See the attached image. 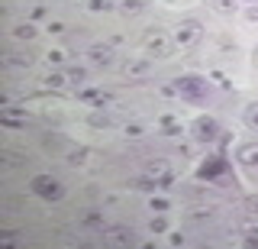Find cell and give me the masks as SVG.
Wrapping results in <instances>:
<instances>
[{
    "instance_id": "1",
    "label": "cell",
    "mask_w": 258,
    "mask_h": 249,
    "mask_svg": "<svg viewBox=\"0 0 258 249\" xmlns=\"http://www.w3.org/2000/svg\"><path fill=\"white\" fill-rule=\"evenodd\" d=\"M200 39H204V23L200 20H181L174 26V45H181V49H194Z\"/></svg>"
},
{
    "instance_id": "2",
    "label": "cell",
    "mask_w": 258,
    "mask_h": 249,
    "mask_svg": "<svg viewBox=\"0 0 258 249\" xmlns=\"http://www.w3.org/2000/svg\"><path fill=\"white\" fill-rule=\"evenodd\" d=\"M174 91L181 94V97H187V101H204L207 97V81L197 78V75H184V78L174 81Z\"/></svg>"
},
{
    "instance_id": "3",
    "label": "cell",
    "mask_w": 258,
    "mask_h": 249,
    "mask_svg": "<svg viewBox=\"0 0 258 249\" xmlns=\"http://www.w3.org/2000/svg\"><path fill=\"white\" fill-rule=\"evenodd\" d=\"M32 191L45 201H61V194H64L61 181L52 178V175H36V178H32Z\"/></svg>"
},
{
    "instance_id": "4",
    "label": "cell",
    "mask_w": 258,
    "mask_h": 249,
    "mask_svg": "<svg viewBox=\"0 0 258 249\" xmlns=\"http://www.w3.org/2000/svg\"><path fill=\"white\" fill-rule=\"evenodd\" d=\"M142 45H145V52L155 55V59H165V55L171 52V42H168V36L161 33V29H152V33H145Z\"/></svg>"
},
{
    "instance_id": "5",
    "label": "cell",
    "mask_w": 258,
    "mask_h": 249,
    "mask_svg": "<svg viewBox=\"0 0 258 249\" xmlns=\"http://www.w3.org/2000/svg\"><path fill=\"white\" fill-rule=\"evenodd\" d=\"M190 133H194V139H197V142H213L216 136H220V123H216L213 117H200L197 123H194Z\"/></svg>"
},
{
    "instance_id": "6",
    "label": "cell",
    "mask_w": 258,
    "mask_h": 249,
    "mask_svg": "<svg viewBox=\"0 0 258 249\" xmlns=\"http://www.w3.org/2000/svg\"><path fill=\"white\" fill-rule=\"evenodd\" d=\"M103 243H110V246H133L136 233L129 227H110V230H103Z\"/></svg>"
},
{
    "instance_id": "7",
    "label": "cell",
    "mask_w": 258,
    "mask_h": 249,
    "mask_svg": "<svg viewBox=\"0 0 258 249\" xmlns=\"http://www.w3.org/2000/svg\"><path fill=\"white\" fill-rule=\"evenodd\" d=\"M87 55H91V62H94L97 68H110L113 65V49H110V45H100V42H97V45L87 49Z\"/></svg>"
},
{
    "instance_id": "8",
    "label": "cell",
    "mask_w": 258,
    "mask_h": 249,
    "mask_svg": "<svg viewBox=\"0 0 258 249\" xmlns=\"http://www.w3.org/2000/svg\"><path fill=\"white\" fill-rule=\"evenodd\" d=\"M149 71H152L149 59H129L126 65H123V75H126V78H145Z\"/></svg>"
},
{
    "instance_id": "9",
    "label": "cell",
    "mask_w": 258,
    "mask_h": 249,
    "mask_svg": "<svg viewBox=\"0 0 258 249\" xmlns=\"http://www.w3.org/2000/svg\"><path fill=\"white\" fill-rule=\"evenodd\" d=\"M236 159H239V165H245V168L258 165V142H245V146H239Z\"/></svg>"
},
{
    "instance_id": "10",
    "label": "cell",
    "mask_w": 258,
    "mask_h": 249,
    "mask_svg": "<svg viewBox=\"0 0 258 249\" xmlns=\"http://www.w3.org/2000/svg\"><path fill=\"white\" fill-rule=\"evenodd\" d=\"M7 65H13V68H29V65H32V55L10 52V55H7Z\"/></svg>"
},
{
    "instance_id": "11",
    "label": "cell",
    "mask_w": 258,
    "mask_h": 249,
    "mask_svg": "<svg viewBox=\"0 0 258 249\" xmlns=\"http://www.w3.org/2000/svg\"><path fill=\"white\" fill-rule=\"evenodd\" d=\"M242 120H245V126H252V130H258V101L245 107V114H242Z\"/></svg>"
},
{
    "instance_id": "12",
    "label": "cell",
    "mask_w": 258,
    "mask_h": 249,
    "mask_svg": "<svg viewBox=\"0 0 258 249\" xmlns=\"http://www.w3.org/2000/svg\"><path fill=\"white\" fill-rule=\"evenodd\" d=\"M68 81L75 84V87H81V84L87 81V71H84V68H71V71H68Z\"/></svg>"
},
{
    "instance_id": "13",
    "label": "cell",
    "mask_w": 258,
    "mask_h": 249,
    "mask_svg": "<svg viewBox=\"0 0 258 249\" xmlns=\"http://www.w3.org/2000/svg\"><path fill=\"white\" fill-rule=\"evenodd\" d=\"M64 84H68V75H58V71H52L45 78V87H64Z\"/></svg>"
},
{
    "instance_id": "14",
    "label": "cell",
    "mask_w": 258,
    "mask_h": 249,
    "mask_svg": "<svg viewBox=\"0 0 258 249\" xmlns=\"http://www.w3.org/2000/svg\"><path fill=\"white\" fill-rule=\"evenodd\" d=\"M142 7H145V0H123V10L126 13H139Z\"/></svg>"
},
{
    "instance_id": "15",
    "label": "cell",
    "mask_w": 258,
    "mask_h": 249,
    "mask_svg": "<svg viewBox=\"0 0 258 249\" xmlns=\"http://www.w3.org/2000/svg\"><path fill=\"white\" fill-rule=\"evenodd\" d=\"M149 230H152V233H165V230H168V223H165V217H152V223H149Z\"/></svg>"
},
{
    "instance_id": "16",
    "label": "cell",
    "mask_w": 258,
    "mask_h": 249,
    "mask_svg": "<svg viewBox=\"0 0 258 249\" xmlns=\"http://www.w3.org/2000/svg\"><path fill=\"white\" fill-rule=\"evenodd\" d=\"M13 33H16V39H32V36H36V29H32V26H16Z\"/></svg>"
},
{
    "instance_id": "17",
    "label": "cell",
    "mask_w": 258,
    "mask_h": 249,
    "mask_svg": "<svg viewBox=\"0 0 258 249\" xmlns=\"http://www.w3.org/2000/svg\"><path fill=\"white\" fill-rule=\"evenodd\" d=\"M216 7H220V10H232V7H236V0H213Z\"/></svg>"
},
{
    "instance_id": "18",
    "label": "cell",
    "mask_w": 258,
    "mask_h": 249,
    "mask_svg": "<svg viewBox=\"0 0 258 249\" xmlns=\"http://www.w3.org/2000/svg\"><path fill=\"white\" fill-rule=\"evenodd\" d=\"M245 246H258V230H248V236H245Z\"/></svg>"
},
{
    "instance_id": "19",
    "label": "cell",
    "mask_w": 258,
    "mask_h": 249,
    "mask_svg": "<svg viewBox=\"0 0 258 249\" xmlns=\"http://www.w3.org/2000/svg\"><path fill=\"white\" fill-rule=\"evenodd\" d=\"M84 223H87V227H97V223H100V217H97V214H87Z\"/></svg>"
},
{
    "instance_id": "20",
    "label": "cell",
    "mask_w": 258,
    "mask_h": 249,
    "mask_svg": "<svg viewBox=\"0 0 258 249\" xmlns=\"http://www.w3.org/2000/svg\"><path fill=\"white\" fill-rule=\"evenodd\" d=\"M48 62H64V52H48Z\"/></svg>"
},
{
    "instance_id": "21",
    "label": "cell",
    "mask_w": 258,
    "mask_h": 249,
    "mask_svg": "<svg viewBox=\"0 0 258 249\" xmlns=\"http://www.w3.org/2000/svg\"><path fill=\"white\" fill-rule=\"evenodd\" d=\"M126 133H129V136H142V126L133 123V126H126Z\"/></svg>"
},
{
    "instance_id": "22",
    "label": "cell",
    "mask_w": 258,
    "mask_h": 249,
    "mask_svg": "<svg viewBox=\"0 0 258 249\" xmlns=\"http://www.w3.org/2000/svg\"><path fill=\"white\" fill-rule=\"evenodd\" d=\"M248 207H255V211H258V197H252V201H248Z\"/></svg>"
},
{
    "instance_id": "23",
    "label": "cell",
    "mask_w": 258,
    "mask_h": 249,
    "mask_svg": "<svg viewBox=\"0 0 258 249\" xmlns=\"http://www.w3.org/2000/svg\"><path fill=\"white\" fill-rule=\"evenodd\" d=\"M252 62H255V68H258V49H255V55H252Z\"/></svg>"
},
{
    "instance_id": "24",
    "label": "cell",
    "mask_w": 258,
    "mask_h": 249,
    "mask_svg": "<svg viewBox=\"0 0 258 249\" xmlns=\"http://www.w3.org/2000/svg\"><path fill=\"white\" fill-rule=\"evenodd\" d=\"M242 4H258V0H242Z\"/></svg>"
}]
</instances>
